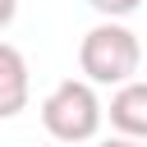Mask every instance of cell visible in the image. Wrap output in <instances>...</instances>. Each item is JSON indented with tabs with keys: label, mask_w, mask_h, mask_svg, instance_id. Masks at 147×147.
I'll return each mask as SVG.
<instances>
[{
	"label": "cell",
	"mask_w": 147,
	"mask_h": 147,
	"mask_svg": "<svg viewBox=\"0 0 147 147\" xmlns=\"http://www.w3.org/2000/svg\"><path fill=\"white\" fill-rule=\"evenodd\" d=\"M138 64H142V46L124 23L101 18L78 41V69L92 87H124V83H133Z\"/></svg>",
	"instance_id": "obj_1"
},
{
	"label": "cell",
	"mask_w": 147,
	"mask_h": 147,
	"mask_svg": "<svg viewBox=\"0 0 147 147\" xmlns=\"http://www.w3.org/2000/svg\"><path fill=\"white\" fill-rule=\"evenodd\" d=\"M101 119H106V106H101V96L87 78H64L41 101V124L60 142H92Z\"/></svg>",
	"instance_id": "obj_2"
},
{
	"label": "cell",
	"mask_w": 147,
	"mask_h": 147,
	"mask_svg": "<svg viewBox=\"0 0 147 147\" xmlns=\"http://www.w3.org/2000/svg\"><path fill=\"white\" fill-rule=\"evenodd\" d=\"M110 124L119 129V138H133V142H147V83L133 78L124 87H115L110 106H106Z\"/></svg>",
	"instance_id": "obj_3"
},
{
	"label": "cell",
	"mask_w": 147,
	"mask_h": 147,
	"mask_svg": "<svg viewBox=\"0 0 147 147\" xmlns=\"http://www.w3.org/2000/svg\"><path fill=\"white\" fill-rule=\"evenodd\" d=\"M28 92H32V78H28V60L14 41H0V119H14L18 110H28Z\"/></svg>",
	"instance_id": "obj_4"
},
{
	"label": "cell",
	"mask_w": 147,
	"mask_h": 147,
	"mask_svg": "<svg viewBox=\"0 0 147 147\" xmlns=\"http://www.w3.org/2000/svg\"><path fill=\"white\" fill-rule=\"evenodd\" d=\"M87 5H92V9H96L106 23H119V18H129V14H133L142 0H87Z\"/></svg>",
	"instance_id": "obj_5"
},
{
	"label": "cell",
	"mask_w": 147,
	"mask_h": 147,
	"mask_svg": "<svg viewBox=\"0 0 147 147\" xmlns=\"http://www.w3.org/2000/svg\"><path fill=\"white\" fill-rule=\"evenodd\" d=\"M14 14H18V0H0V28H9Z\"/></svg>",
	"instance_id": "obj_6"
},
{
	"label": "cell",
	"mask_w": 147,
	"mask_h": 147,
	"mask_svg": "<svg viewBox=\"0 0 147 147\" xmlns=\"http://www.w3.org/2000/svg\"><path fill=\"white\" fill-rule=\"evenodd\" d=\"M101 147H147V142H133V138H106Z\"/></svg>",
	"instance_id": "obj_7"
}]
</instances>
